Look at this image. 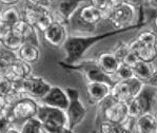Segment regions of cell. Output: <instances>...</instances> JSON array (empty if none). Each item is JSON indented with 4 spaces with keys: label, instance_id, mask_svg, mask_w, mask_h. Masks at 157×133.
<instances>
[{
    "label": "cell",
    "instance_id": "6da1fadb",
    "mask_svg": "<svg viewBox=\"0 0 157 133\" xmlns=\"http://www.w3.org/2000/svg\"><path fill=\"white\" fill-rule=\"evenodd\" d=\"M132 29H124V30H114L112 32H105L103 34H97V35H88V36H76L70 35L67 37V41L64 42L62 49L66 54L64 64L73 65L75 62L80 61L83 55L88 52L93 45L105 40L109 37L115 36L119 33H122L124 31H130Z\"/></svg>",
    "mask_w": 157,
    "mask_h": 133
},
{
    "label": "cell",
    "instance_id": "7a4b0ae2",
    "mask_svg": "<svg viewBox=\"0 0 157 133\" xmlns=\"http://www.w3.org/2000/svg\"><path fill=\"white\" fill-rule=\"evenodd\" d=\"M141 9H137L131 4L124 3L115 9H111L108 13L105 20L114 30H124V29H138L144 23H137V20L141 18Z\"/></svg>",
    "mask_w": 157,
    "mask_h": 133
},
{
    "label": "cell",
    "instance_id": "3957f363",
    "mask_svg": "<svg viewBox=\"0 0 157 133\" xmlns=\"http://www.w3.org/2000/svg\"><path fill=\"white\" fill-rule=\"evenodd\" d=\"M59 65L66 70H72V71H77L81 73L86 83H105L111 87H113L117 83L114 77L108 75L100 69V67L96 61V58L80 60L73 65H67L61 61L59 62Z\"/></svg>",
    "mask_w": 157,
    "mask_h": 133
},
{
    "label": "cell",
    "instance_id": "277c9868",
    "mask_svg": "<svg viewBox=\"0 0 157 133\" xmlns=\"http://www.w3.org/2000/svg\"><path fill=\"white\" fill-rule=\"evenodd\" d=\"M38 107H39V101L30 96H25L13 106L9 107L3 113H6L10 117L14 126L22 125L30 118L36 117Z\"/></svg>",
    "mask_w": 157,
    "mask_h": 133
},
{
    "label": "cell",
    "instance_id": "5b68a950",
    "mask_svg": "<svg viewBox=\"0 0 157 133\" xmlns=\"http://www.w3.org/2000/svg\"><path fill=\"white\" fill-rule=\"evenodd\" d=\"M156 88L146 84L140 93L127 104L129 116L138 118L142 114L151 113V109L156 100Z\"/></svg>",
    "mask_w": 157,
    "mask_h": 133
},
{
    "label": "cell",
    "instance_id": "8992f818",
    "mask_svg": "<svg viewBox=\"0 0 157 133\" xmlns=\"http://www.w3.org/2000/svg\"><path fill=\"white\" fill-rule=\"evenodd\" d=\"M98 107L102 120L105 122L121 125L129 117L127 104L116 100L112 95L108 96L102 103L98 105Z\"/></svg>",
    "mask_w": 157,
    "mask_h": 133
},
{
    "label": "cell",
    "instance_id": "52a82bcc",
    "mask_svg": "<svg viewBox=\"0 0 157 133\" xmlns=\"http://www.w3.org/2000/svg\"><path fill=\"white\" fill-rule=\"evenodd\" d=\"M103 19H105V14L89 2L79 9L71 21H75L73 25L76 29L82 31H92Z\"/></svg>",
    "mask_w": 157,
    "mask_h": 133
},
{
    "label": "cell",
    "instance_id": "ba28073f",
    "mask_svg": "<svg viewBox=\"0 0 157 133\" xmlns=\"http://www.w3.org/2000/svg\"><path fill=\"white\" fill-rule=\"evenodd\" d=\"M66 91L70 98L69 107L66 110L67 122H69V128L72 130H75V128L78 127L84 120L88 110L81 101L80 94H79V91L77 89L69 87V88L66 89Z\"/></svg>",
    "mask_w": 157,
    "mask_h": 133
},
{
    "label": "cell",
    "instance_id": "9c48e42d",
    "mask_svg": "<svg viewBox=\"0 0 157 133\" xmlns=\"http://www.w3.org/2000/svg\"><path fill=\"white\" fill-rule=\"evenodd\" d=\"M13 86L14 89L22 92L26 96H30L36 100H41L52 88V84L48 83L44 78L40 76H35L33 74L28 78L23 79L22 81L13 84Z\"/></svg>",
    "mask_w": 157,
    "mask_h": 133
},
{
    "label": "cell",
    "instance_id": "30bf717a",
    "mask_svg": "<svg viewBox=\"0 0 157 133\" xmlns=\"http://www.w3.org/2000/svg\"><path fill=\"white\" fill-rule=\"evenodd\" d=\"M144 86H146V83L137 78L136 76H134L128 80L117 81L112 87L111 95L120 103L128 104L135 96H137L140 93Z\"/></svg>",
    "mask_w": 157,
    "mask_h": 133
},
{
    "label": "cell",
    "instance_id": "8fae6325",
    "mask_svg": "<svg viewBox=\"0 0 157 133\" xmlns=\"http://www.w3.org/2000/svg\"><path fill=\"white\" fill-rule=\"evenodd\" d=\"M86 1L89 0H57L54 10L52 11L55 20L69 25L72 18Z\"/></svg>",
    "mask_w": 157,
    "mask_h": 133
},
{
    "label": "cell",
    "instance_id": "7c38bea8",
    "mask_svg": "<svg viewBox=\"0 0 157 133\" xmlns=\"http://www.w3.org/2000/svg\"><path fill=\"white\" fill-rule=\"evenodd\" d=\"M36 117L42 123V125H61L69 127L66 110L50 107L39 103Z\"/></svg>",
    "mask_w": 157,
    "mask_h": 133
},
{
    "label": "cell",
    "instance_id": "4fadbf2b",
    "mask_svg": "<svg viewBox=\"0 0 157 133\" xmlns=\"http://www.w3.org/2000/svg\"><path fill=\"white\" fill-rule=\"evenodd\" d=\"M67 26L69 25H66V23L55 20L53 25L45 32L42 33L43 39L52 47L62 48L64 42L67 41V37L70 36Z\"/></svg>",
    "mask_w": 157,
    "mask_h": 133
},
{
    "label": "cell",
    "instance_id": "5bb4252c",
    "mask_svg": "<svg viewBox=\"0 0 157 133\" xmlns=\"http://www.w3.org/2000/svg\"><path fill=\"white\" fill-rule=\"evenodd\" d=\"M38 101L42 105L67 110L70 104V98L66 89H62L58 86H52L50 91Z\"/></svg>",
    "mask_w": 157,
    "mask_h": 133
},
{
    "label": "cell",
    "instance_id": "9a60e30c",
    "mask_svg": "<svg viewBox=\"0 0 157 133\" xmlns=\"http://www.w3.org/2000/svg\"><path fill=\"white\" fill-rule=\"evenodd\" d=\"M86 95L89 103L93 106H98L108 96L111 95L112 87L105 83H86Z\"/></svg>",
    "mask_w": 157,
    "mask_h": 133
},
{
    "label": "cell",
    "instance_id": "2e32d148",
    "mask_svg": "<svg viewBox=\"0 0 157 133\" xmlns=\"http://www.w3.org/2000/svg\"><path fill=\"white\" fill-rule=\"evenodd\" d=\"M52 12L50 8H44V6H36L31 2L26 1V3L23 6L22 10V19L25 20L31 25L35 26L40 22V20L44 17L47 14Z\"/></svg>",
    "mask_w": 157,
    "mask_h": 133
},
{
    "label": "cell",
    "instance_id": "e0dca14e",
    "mask_svg": "<svg viewBox=\"0 0 157 133\" xmlns=\"http://www.w3.org/2000/svg\"><path fill=\"white\" fill-rule=\"evenodd\" d=\"M13 32L17 34L22 40L29 43H33L39 47V37H38V31L35 26L31 25L25 20H20L16 25L13 26Z\"/></svg>",
    "mask_w": 157,
    "mask_h": 133
},
{
    "label": "cell",
    "instance_id": "ac0fdd59",
    "mask_svg": "<svg viewBox=\"0 0 157 133\" xmlns=\"http://www.w3.org/2000/svg\"><path fill=\"white\" fill-rule=\"evenodd\" d=\"M4 75L9 79H11L13 84H16L19 81H22L23 79L28 78L29 76L32 75V67H31V65L26 64L22 60L17 59Z\"/></svg>",
    "mask_w": 157,
    "mask_h": 133
},
{
    "label": "cell",
    "instance_id": "d6986e66",
    "mask_svg": "<svg viewBox=\"0 0 157 133\" xmlns=\"http://www.w3.org/2000/svg\"><path fill=\"white\" fill-rule=\"evenodd\" d=\"M96 61L100 69L111 76H114L118 67L121 64L112 52H102L98 54V56L96 57Z\"/></svg>",
    "mask_w": 157,
    "mask_h": 133
},
{
    "label": "cell",
    "instance_id": "ffe728a7",
    "mask_svg": "<svg viewBox=\"0 0 157 133\" xmlns=\"http://www.w3.org/2000/svg\"><path fill=\"white\" fill-rule=\"evenodd\" d=\"M17 57H18V59L32 66V65L36 64L40 58L39 47L29 42L23 43L22 47L17 52Z\"/></svg>",
    "mask_w": 157,
    "mask_h": 133
},
{
    "label": "cell",
    "instance_id": "44dd1931",
    "mask_svg": "<svg viewBox=\"0 0 157 133\" xmlns=\"http://www.w3.org/2000/svg\"><path fill=\"white\" fill-rule=\"evenodd\" d=\"M136 133H157V122L154 114L146 113L136 118Z\"/></svg>",
    "mask_w": 157,
    "mask_h": 133
},
{
    "label": "cell",
    "instance_id": "7402d4cb",
    "mask_svg": "<svg viewBox=\"0 0 157 133\" xmlns=\"http://www.w3.org/2000/svg\"><path fill=\"white\" fill-rule=\"evenodd\" d=\"M17 59V53L2 48L0 50V75L6 74Z\"/></svg>",
    "mask_w": 157,
    "mask_h": 133
},
{
    "label": "cell",
    "instance_id": "603a6c76",
    "mask_svg": "<svg viewBox=\"0 0 157 133\" xmlns=\"http://www.w3.org/2000/svg\"><path fill=\"white\" fill-rule=\"evenodd\" d=\"M154 67L152 66V64L144 61H139L134 68H133V71H134V75L142 80L144 83H148L149 79L151 78V76L153 75L154 72Z\"/></svg>",
    "mask_w": 157,
    "mask_h": 133
},
{
    "label": "cell",
    "instance_id": "cb8c5ba5",
    "mask_svg": "<svg viewBox=\"0 0 157 133\" xmlns=\"http://www.w3.org/2000/svg\"><path fill=\"white\" fill-rule=\"evenodd\" d=\"M20 20H22V12H20L17 6H8L2 11V21L8 23L13 28Z\"/></svg>",
    "mask_w": 157,
    "mask_h": 133
},
{
    "label": "cell",
    "instance_id": "d4e9b609",
    "mask_svg": "<svg viewBox=\"0 0 157 133\" xmlns=\"http://www.w3.org/2000/svg\"><path fill=\"white\" fill-rule=\"evenodd\" d=\"M25 43V41L22 40V38L19 37L17 34L14 32H12L6 39L2 41V45H3V48L9 51H12V52L17 53L19 51L22 45Z\"/></svg>",
    "mask_w": 157,
    "mask_h": 133
},
{
    "label": "cell",
    "instance_id": "484cf974",
    "mask_svg": "<svg viewBox=\"0 0 157 133\" xmlns=\"http://www.w3.org/2000/svg\"><path fill=\"white\" fill-rule=\"evenodd\" d=\"M20 133H43L42 123L37 117H33L23 123L20 127Z\"/></svg>",
    "mask_w": 157,
    "mask_h": 133
},
{
    "label": "cell",
    "instance_id": "4316f807",
    "mask_svg": "<svg viewBox=\"0 0 157 133\" xmlns=\"http://www.w3.org/2000/svg\"><path fill=\"white\" fill-rule=\"evenodd\" d=\"M96 133H131L128 131L122 125L112 124L110 122L101 120L98 125V129Z\"/></svg>",
    "mask_w": 157,
    "mask_h": 133
},
{
    "label": "cell",
    "instance_id": "83f0119b",
    "mask_svg": "<svg viewBox=\"0 0 157 133\" xmlns=\"http://www.w3.org/2000/svg\"><path fill=\"white\" fill-rule=\"evenodd\" d=\"M137 56L141 61L152 64L154 60L157 59V45H153V47L144 45L137 53Z\"/></svg>",
    "mask_w": 157,
    "mask_h": 133
},
{
    "label": "cell",
    "instance_id": "f1b7e54d",
    "mask_svg": "<svg viewBox=\"0 0 157 133\" xmlns=\"http://www.w3.org/2000/svg\"><path fill=\"white\" fill-rule=\"evenodd\" d=\"M136 38L144 45H149V47L157 45V33L152 30L140 31V32L137 34Z\"/></svg>",
    "mask_w": 157,
    "mask_h": 133
},
{
    "label": "cell",
    "instance_id": "f546056e",
    "mask_svg": "<svg viewBox=\"0 0 157 133\" xmlns=\"http://www.w3.org/2000/svg\"><path fill=\"white\" fill-rule=\"evenodd\" d=\"M134 76H135L134 71H133L132 68H130L129 66H127V65L121 62L113 77H114L116 81H122V80H128V79L132 78Z\"/></svg>",
    "mask_w": 157,
    "mask_h": 133
},
{
    "label": "cell",
    "instance_id": "4dcf8cb0",
    "mask_svg": "<svg viewBox=\"0 0 157 133\" xmlns=\"http://www.w3.org/2000/svg\"><path fill=\"white\" fill-rule=\"evenodd\" d=\"M113 54L116 56V58L119 60L120 62H122V60L124 59V57L128 55V53L130 52L129 50V43L128 42H118L117 45L113 48V50L111 51Z\"/></svg>",
    "mask_w": 157,
    "mask_h": 133
},
{
    "label": "cell",
    "instance_id": "1f68e13d",
    "mask_svg": "<svg viewBox=\"0 0 157 133\" xmlns=\"http://www.w3.org/2000/svg\"><path fill=\"white\" fill-rule=\"evenodd\" d=\"M43 133H78L70 129L67 126L61 125H42Z\"/></svg>",
    "mask_w": 157,
    "mask_h": 133
},
{
    "label": "cell",
    "instance_id": "d6a6232c",
    "mask_svg": "<svg viewBox=\"0 0 157 133\" xmlns=\"http://www.w3.org/2000/svg\"><path fill=\"white\" fill-rule=\"evenodd\" d=\"M13 88L14 86L11 79H9L6 75H0V96L6 97Z\"/></svg>",
    "mask_w": 157,
    "mask_h": 133
},
{
    "label": "cell",
    "instance_id": "836d02e7",
    "mask_svg": "<svg viewBox=\"0 0 157 133\" xmlns=\"http://www.w3.org/2000/svg\"><path fill=\"white\" fill-rule=\"evenodd\" d=\"M89 2H90L92 6H95V8L102 11L105 14V17H107L109 12L111 11L110 0H89Z\"/></svg>",
    "mask_w": 157,
    "mask_h": 133
},
{
    "label": "cell",
    "instance_id": "e575fe53",
    "mask_svg": "<svg viewBox=\"0 0 157 133\" xmlns=\"http://www.w3.org/2000/svg\"><path fill=\"white\" fill-rule=\"evenodd\" d=\"M14 127V124L6 113H0V133H4Z\"/></svg>",
    "mask_w": 157,
    "mask_h": 133
},
{
    "label": "cell",
    "instance_id": "d590c367",
    "mask_svg": "<svg viewBox=\"0 0 157 133\" xmlns=\"http://www.w3.org/2000/svg\"><path fill=\"white\" fill-rule=\"evenodd\" d=\"M139 61H140V59L138 58L137 54H135V53H133V52H129L127 56L124 57V59L122 60V64L127 65V66H129L130 68L133 69Z\"/></svg>",
    "mask_w": 157,
    "mask_h": 133
},
{
    "label": "cell",
    "instance_id": "8d00e7d4",
    "mask_svg": "<svg viewBox=\"0 0 157 133\" xmlns=\"http://www.w3.org/2000/svg\"><path fill=\"white\" fill-rule=\"evenodd\" d=\"M13 32V28L6 23L4 21H0V40L3 41L6 37Z\"/></svg>",
    "mask_w": 157,
    "mask_h": 133
},
{
    "label": "cell",
    "instance_id": "74e56055",
    "mask_svg": "<svg viewBox=\"0 0 157 133\" xmlns=\"http://www.w3.org/2000/svg\"><path fill=\"white\" fill-rule=\"evenodd\" d=\"M129 43V50H130V52H133V53H135V54H137V53L140 51V49L142 47H144V45L139 41L137 38H134L133 40H131L130 42H128Z\"/></svg>",
    "mask_w": 157,
    "mask_h": 133
},
{
    "label": "cell",
    "instance_id": "f35d334b",
    "mask_svg": "<svg viewBox=\"0 0 157 133\" xmlns=\"http://www.w3.org/2000/svg\"><path fill=\"white\" fill-rule=\"evenodd\" d=\"M26 1L31 2L33 4L36 6H44V8H50L52 6V0H26Z\"/></svg>",
    "mask_w": 157,
    "mask_h": 133
},
{
    "label": "cell",
    "instance_id": "ab89813d",
    "mask_svg": "<svg viewBox=\"0 0 157 133\" xmlns=\"http://www.w3.org/2000/svg\"><path fill=\"white\" fill-rule=\"evenodd\" d=\"M124 3L131 4L137 9H140L146 4V0H124Z\"/></svg>",
    "mask_w": 157,
    "mask_h": 133
},
{
    "label": "cell",
    "instance_id": "60d3db41",
    "mask_svg": "<svg viewBox=\"0 0 157 133\" xmlns=\"http://www.w3.org/2000/svg\"><path fill=\"white\" fill-rule=\"evenodd\" d=\"M147 84H150V86H152L157 89V69L154 70L153 75H152L151 78L149 79V81L147 83Z\"/></svg>",
    "mask_w": 157,
    "mask_h": 133
},
{
    "label": "cell",
    "instance_id": "b9f144b4",
    "mask_svg": "<svg viewBox=\"0 0 157 133\" xmlns=\"http://www.w3.org/2000/svg\"><path fill=\"white\" fill-rule=\"evenodd\" d=\"M21 0H0V3L6 6H16Z\"/></svg>",
    "mask_w": 157,
    "mask_h": 133
},
{
    "label": "cell",
    "instance_id": "7bdbcfd3",
    "mask_svg": "<svg viewBox=\"0 0 157 133\" xmlns=\"http://www.w3.org/2000/svg\"><path fill=\"white\" fill-rule=\"evenodd\" d=\"M9 108L8 103H6V98L3 96H0V113H3L6 112V110Z\"/></svg>",
    "mask_w": 157,
    "mask_h": 133
},
{
    "label": "cell",
    "instance_id": "ee69618b",
    "mask_svg": "<svg viewBox=\"0 0 157 133\" xmlns=\"http://www.w3.org/2000/svg\"><path fill=\"white\" fill-rule=\"evenodd\" d=\"M124 3V0H110V6L111 9H115L117 6H121Z\"/></svg>",
    "mask_w": 157,
    "mask_h": 133
},
{
    "label": "cell",
    "instance_id": "f6af8a7d",
    "mask_svg": "<svg viewBox=\"0 0 157 133\" xmlns=\"http://www.w3.org/2000/svg\"><path fill=\"white\" fill-rule=\"evenodd\" d=\"M146 4L149 8L157 11V0H146Z\"/></svg>",
    "mask_w": 157,
    "mask_h": 133
},
{
    "label": "cell",
    "instance_id": "bcb514c9",
    "mask_svg": "<svg viewBox=\"0 0 157 133\" xmlns=\"http://www.w3.org/2000/svg\"><path fill=\"white\" fill-rule=\"evenodd\" d=\"M4 133H20V130L17 129L15 126H14V127H12L11 129H9L8 131H6Z\"/></svg>",
    "mask_w": 157,
    "mask_h": 133
},
{
    "label": "cell",
    "instance_id": "7dc6e473",
    "mask_svg": "<svg viewBox=\"0 0 157 133\" xmlns=\"http://www.w3.org/2000/svg\"><path fill=\"white\" fill-rule=\"evenodd\" d=\"M154 29H155V31L157 32V15L155 18H154Z\"/></svg>",
    "mask_w": 157,
    "mask_h": 133
},
{
    "label": "cell",
    "instance_id": "c3c4849f",
    "mask_svg": "<svg viewBox=\"0 0 157 133\" xmlns=\"http://www.w3.org/2000/svg\"><path fill=\"white\" fill-rule=\"evenodd\" d=\"M2 11L3 10H1V8H0V21H2Z\"/></svg>",
    "mask_w": 157,
    "mask_h": 133
},
{
    "label": "cell",
    "instance_id": "681fc988",
    "mask_svg": "<svg viewBox=\"0 0 157 133\" xmlns=\"http://www.w3.org/2000/svg\"><path fill=\"white\" fill-rule=\"evenodd\" d=\"M2 48H3V45H2V41L0 40V50H1Z\"/></svg>",
    "mask_w": 157,
    "mask_h": 133
},
{
    "label": "cell",
    "instance_id": "f907efd6",
    "mask_svg": "<svg viewBox=\"0 0 157 133\" xmlns=\"http://www.w3.org/2000/svg\"><path fill=\"white\" fill-rule=\"evenodd\" d=\"M154 116H155V118H156V122H157V111L155 112V114H154Z\"/></svg>",
    "mask_w": 157,
    "mask_h": 133
},
{
    "label": "cell",
    "instance_id": "816d5d0a",
    "mask_svg": "<svg viewBox=\"0 0 157 133\" xmlns=\"http://www.w3.org/2000/svg\"><path fill=\"white\" fill-rule=\"evenodd\" d=\"M156 100H157V91H156Z\"/></svg>",
    "mask_w": 157,
    "mask_h": 133
}]
</instances>
